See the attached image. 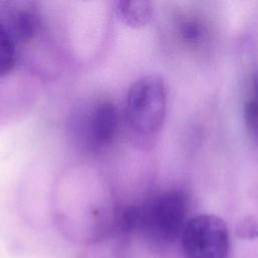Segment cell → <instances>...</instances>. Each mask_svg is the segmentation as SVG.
Masks as SVG:
<instances>
[{
    "label": "cell",
    "instance_id": "8992f818",
    "mask_svg": "<svg viewBox=\"0 0 258 258\" xmlns=\"http://www.w3.org/2000/svg\"><path fill=\"white\" fill-rule=\"evenodd\" d=\"M115 11L124 24L132 28H139L151 20L153 5L146 0L118 1L115 5Z\"/></svg>",
    "mask_w": 258,
    "mask_h": 258
},
{
    "label": "cell",
    "instance_id": "277c9868",
    "mask_svg": "<svg viewBox=\"0 0 258 258\" xmlns=\"http://www.w3.org/2000/svg\"><path fill=\"white\" fill-rule=\"evenodd\" d=\"M119 124L118 110L114 103L102 101L91 111L87 123V137L92 148L108 146L115 139Z\"/></svg>",
    "mask_w": 258,
    "mask_h": 258
},
{
    "label": "cell",
    "instance_id": "52a82bcc",
    "mask_svg": "<svg viewBox=\"0 0 258 258\" xmlns=\"http://www.w3.org/2000/svg\"><path fill=\"white\" fill-rule=\"evenodd\" d=\"M38 17L30 8H19L11 13L9 27H6L12 38L19 41L32 39L38 29Z\"/></svg>",
    "mask_w": 258,
    "mask_h": 258
},
{
    "label": "cell",
    "instance_id": "3957f363",
    "mask_svg": "<svg viewBox=\"0 0 258 258\" xmlns=\"http://www.w3.org/2000/svg\"><path fill=\"white\" fill-rule=\"evenodd\" d=\"M180 240L185 258H228L229 231L215 215L201 214L188 219Z\"/></svg>",
    "mask_w": 258,
    "mask_h": 258
},
{
    "label": "cell",
    "instance_id": "5b68a950",
    "mask_svg": "<svg viewBox=\"0 0 258 258\" xmlns=\"http://www.w3.org/2000/svg\"><path fill=\"white\" fill-rule=\"evenodd\" d=\"M175 32L181 45L191 52H201L207 49L213 38L209 22L194 13L182 15L177 19Z\"/></svg>",
    "mask_w": 258,
    "mask_h": 258
},
{
    "label": "cell",
    "instance_id": "ba28073f",
    "mask_svg": "<svg viewBox=\"0 0 258 258\" xmlns=\"http://www.w3.org/2000/svg\"><path fill=\"white\" fill-rule=\"evenodd\" d=\"M243 118L249 137L258 146V76L252 80L250 92L243 107Z\"/></svg>",
    "mask_w": 258,
    "mask_h": 258
},
{
    "label": "cell",
    "instance_id": "7a4b0ae2",
    "mask_svg": "<svg viewBox=\"0 0 258 258\" xmlns=\"http://www.w3.org/2000/svg\"><path fill=\"white\" fill-rule=\"evenodd\" d=\"M187 212L188 199L182 190H164L141 208L140 228L158 242H173L182 234Z\"/></svg>",
    "mask_w": 258,
    "mask_h": 258
},
{
    "label": "cell",
    "instance_id": "30bf717a",
    "mask_svg": "<svg viewBox=\"0 0 258 258\" xmlns=\"http://www.w3.org/2000/svg\"><path fill=\"white\" fill-rule=\"evenodd\" d=\"M237 231L241 238L250 239L258 237V222L252 218H247L239 224Z\"/></svg>",
    "mask_w": 258,
    "mask_h": 258
},
{
    "label": "cell",
    "instance_id": "6da1fadb",
    "mask_svg": "<svg viewBox=\"0 0 258 258\" xmlns=\"http://www.w3.org/2000/svg\"><path fill=\"white\" fill-rule=\"evenodd\" d=\"M167 90L163 79L150 74L137 79L126 94V118L130 128L143 137H154L166 116Z\"/></svg>",
    "mask_w": 258,
    "mask_h": 258
},
{
    "label": "cell",
    "instance_id": "9c48e42d",
    "mask_svg": "<svg viewBox=\"0 0 258 258\" xmlns=\"http://www.w3.org/2000/svg\"><path fill=\"white\" fill-rule=\"evenodd\" d=\"M16 60L14 40L0 20V77L9 74Z\"/></svg>",
    "mask_w": 258,
    "mask_h": 258
}]
</instances>
